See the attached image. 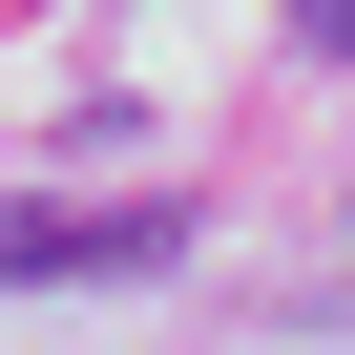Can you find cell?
<instances>
[{"instance_id": "obj_1", "label": "cell", "mask_w": 355, "mask_h": 355, "mask_svg": "<svg viewBox=\"0 0 355 355\" xmlns=\"http://www.w3.org/2000/svg\"><path fill=\"white\" fill-rule=\"evenodd\" d=\"M189 230L167 209H0V293H63V272H167Z\"/></svg>"}]
</instances>
